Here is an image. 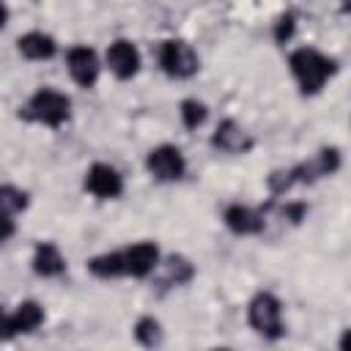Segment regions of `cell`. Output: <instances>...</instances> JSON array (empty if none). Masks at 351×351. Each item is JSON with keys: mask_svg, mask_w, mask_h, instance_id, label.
I'll return each instance as SVG.
<instances>
[{"mask_svg": "<svg viewBox=\"0 0 351 351\" xmlns=\"http://www.w3.org/2000/svg\"><path fill=\"white\" fill-rule=\"evenodd\" d=\"M162 266H165V274H162V282H165V285H184V282H189L192 274H195L192 263H189L184 255H170Z\"/></svg>", "mask_w": 351, "mask_h": 351, "instance_id": "17", "label": "cell"}, {"mask_svg": "<svg viewBox=\"0 0 351 351\" xmlns=\"http://www.w3.org/2000/svg\"><path fill=\"white\" fill-rule=\"evenodd\" d=\"M211 145L225 151V154H244L252 148V137L236 123V121H222L211 137Z\"/></svg>", "mask_w": 351, "mask_h": 351, "instance_id": "10", "label": "cell"}, {"mask_svg": "<svg viewBox=\"0 0 351 351\" xmlns=\"http://www.w3.org/2000/svg\"><path fill=\"white\" fill-rule=\"evenodd\" d=\"M85 189L101 200H110V197H118L123 192V178L121 173L112 167V165H104V162H96L90 165V170L85 173Z\"/></svg>", "mask_w": 351, "mask_h": 351, "instance_id": "6", "label": "cell"}, {"mask_svg": "<svg viewBox=\"0 0 351 351\" xmlns=\"http://www.w3.org/2000/svg\"><path fill=\"white\" fill-rule=\"evenodd\" d=\"M291 36H293V14H282V16L277 19V25H274V38H277L280 44H285Z\"/></svg>", "mask_w": 351, "mask_h": 351, "instance_id": "22", "label": "cell"}, {"mask_svg": "<svg viewBox=\"0 0 351 351\" xmlns=\"http://www.w3.org/2000/svg\"><path fill=\"white\" fill-rule=\"evenodd\" d=\"M69 110H71V101L66 93L52 90V88H41L30 96V101L22 107L19 115L27 121L47 123V126H60L69 118Z\"/></svg>", "mask_w": 351, "mask_h": 351, "instance_id": "2", "label": "cell"}, {"mask_svg": "<svg viewBox=\"0 0 351 351\" xmlns=\"http://www.w3.org/2000/svg\"><path fill=\"white\" fill-rule=\"evenodd\" d=\"M145 167L154 178L159 181H176L184 176L186 170V162H184V154L176 148V145H159L148 154L145 159Z\"/></svg>", "mask_w": 351, "mask_h": 351, "instance_id": "5", "label": "cell"}, {"mask_svg": "<svg viewBox=\"0 0 351 351\" xmlns=\"http://www.w3.org/2000/svg\"><path fill=\"white\" fill-rule=\"evenodd\" d=\"M134 337H137L143 346L154 348V346L162 343V324H159L156 318L145 315V318H140V321L134 324Z\"/></svg>", "mask_w": 351, "mask_h": 351, "instance_id": "18", "label": "cell"}, {"mask_svg": "<svg viewBox=\"0 0 351 351\" xmlns=\"http://www.w3.org/2000/svg\"><path fill=\"white\" fill-rule=\"evenodd\" d=\"M16 47H19V52H22L25 58H30V60H47V58L55 55V41H52V36L38 33V30L19 36Z\"/></svg>", "mask_w": 351, "mask_h": 351, "instance_id": "15", "label": "cell"}, {"mask_svg": "<svg viewBox=\"0 0 351 351\" xmlns=\"http://www.w3.org/2000/svg\"><path fill=\"white\" fill-rule=\"evenodd\" d=\"M337 167H340V154H337V148H321L313 159L296 165V167H293V176H296V184H299V181H302V184H313V181H318V178H324V176H332Z\"/></svg>", "mask_w": 351, "mask_h": 351, "instance_id": "7", "label": "cell"}, {"mask_svg": "<svg viewBox=\"0 0 351 351\" xmlns=\"http://www.w3.org/2000/svg\"><path fill=\"white\" fill-rule=\"evenodd\" d=\"M225 225H228L233 233H239V236L263 233V214L236 203V206H228V208H225Z\"/></svg>", "mask_w": 351, "mask_h": 351, "instance_id": "12", "label": "cell"}, {"mask_svg": "<svg viewBox=\"0 0 351 351\" xmlns=\"http://www.w3.org/2000/svg\"><path fill=\"white\" fill-rule=\"evenodd\" d=\"M107 66H110V71L118 80L134 77L137 69H140V52H137V47L132 41H123V38L112 41L110 49H107Z\"/></svg>", "mask_w": 351, "mask_h": 351, "instance_id": "8", "label": "cell"}, {"mask_svg": "<svg viewBox=\"0 0 351 351\" xmlns=\"http://www.w3.org/2000/svg\"><path fill=\"white\" fill-rule=\"evenodd\" d=\"M340 348H343V351H351V329L343 332V337H340Z\"/></svg>", "mask_w": 351, "mask_h": 351, "instance_id": "23", "label": "cell"}, {"mask_svg": "<svg viewBox=\"0 0 351 351\" xmlns=\"http://www.w3.org/2000/svg\"><path fill=\"white\" fill-rule=\"evenodd\" d=\"M66 63H69V74L74 77L77 85L82 88H90L99 77V58L90 47H71L69 55H66Z\"/></svg>", "mask_w": 351, "mask_h": 351, "instance_id": "9", "label": "cell"}, {"mask_svg": "<svg viewBox=\"0 0 351 351\" xmlns=\"http://www.w3.org/2000/svg\"><path fill=\"white\" fill-rule=\"evenodd\" d=\"M66 269V261L60 255V250L49 241H41L36 247V255H33V271L41 274V277H55Z\"/></svg>", "mask_w": 351, "mask_h": 351, "instance_id": "14", "label": "cell"}, {"mask_svg": "<svg viewBox=\"0 0 351 351\" xmlns=\"http://www.w3.org/2000/svg\"><path fill=\"white\" fill-rule=\"evenodd\" d=\"M293 184H296L293 167H288V170H274V173L269 176V189H271L274 195H282V192H288Z\"/></svg>", "mask_w": 351, "mask_h": 351, "instance_id": "21", "label": "cell"}, {"mask_svg": "<svg viewBox=\"0 0 351 351\" xmlns=\"http://www.w3.org/2000/svg\"><path fill=\"white\" fill-rule=\"evenodd\" d=\"M88 269L90 274L96 277H118V274H126V258L123 252H104V255H96L88 261Z\"/></svg>", "mask_w": 351, "mask_h": 351, "instance_id": "16", "label": "cell"}, {"mask_svg": "<svg viewBox=\"0 0 351 351\" xmlns=\"http://www.w3.org/2000/svg\"><path fill=\"white\" fill-rule=\"evenodd\" d=\"M41 321H44V310L38 307V302H22V304L5 318V337L16 335V332H33Z\"/></svg>", "mask_w": 351, "mask_h": 351, "instance_id": "13", "label": "cell"}, {"mask_svg": "<svg viewBox=\"0 0 351 351\" xmlns=\"http://www.w3.org/2000/svg\"><path fill=\"white\" fill-rule=\"evenodd\" d=\"M206 115H208V110H206L203 101H197V99L181 101V121H184L186 129H197V126L206 121Z\"/></svg>", "mask_w": 351, "mask_h": 351, "instance_id": "19", "label": "cell"}, {"mask_svg": "<svg viewBox=\"0 0 351 351\" xmlns=\"http://www.w3.org/2000/svg\"><path fill=\"white\" fill-rule=\"evenodd\" d=\"M0 206H3V214H16L27 206V195L22 189H14V186H3L0 189Z\"/></svg>", "mask_w": 351, "mask_h": 351, "instance_id": "20", "label": "cell"}, {"mask_svg": "<svg viewBox=\"0 0 351 351\" xmlns=\"http://www.w3.org/2000/svg\"><path fill=\"white\" fill-rule=\"evenodd\" d=\"M288 63H291V71L304 93H318L321 85L326 82V77L335 74V60L324 58L318 49H310V47L296 49Z\"/></svg>", "mask_w": 351, "mask_h": 351, "instance_id": "1", "label": "cell"}, {"mask_svg": "<svg viewBox=\"0 0 351 351\" xmlns=\"http://www.w3.org/2000/svg\"><path fill=\"white\" fill-rule=\"evenodd\" d=\"M250 326L269 340H277L282 335V304L274 293H255V299L250 302Z\"/></svg>", "mask_w": 351, "mask_h": 351, "instance_id": "3", "label": "cell"}, {"mask_svg": "<svg viewBox=\"0 0 351 351\" xmlns=\"http://www.w3.org/2000/svg\"><path fill=\"white\" fill-rule=\"evenodd\" d=\"M159 63L170 77H192L197 71V55L184 41H165L159 49Z\"/></svg>", "mask_w": 351, "mask_h": 351, "instance_id": "4", "label": "cell"}, {"mask_svg": "<svg viewBox=\"0 0 351 351\" xmlns=\"http://www.w3.org/2000/svg\"><path fill=\"white\" fill-rule=\"evenodd\" d=\"M123 258H126V274L145 277L159 263V247L154 241H140V244H132L129 250H123Z\"/></svg>", "mask_w": 351, "mask_h": 351, "instance_id": "11", "label": "cell"}]
</instances>
